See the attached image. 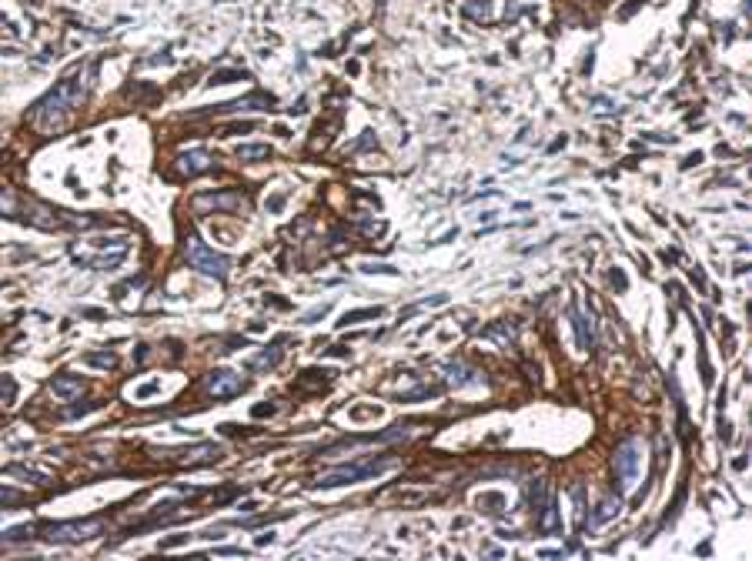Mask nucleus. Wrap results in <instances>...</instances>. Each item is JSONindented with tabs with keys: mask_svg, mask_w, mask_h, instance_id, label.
Listing matches in <instances>:
<instances>
[{
	"mask_svg": "<svg viewBox=\"0 0 752 561\" xmlns=\"http://www.w3.org/2000/svg\"><path fill=\"white\" fill-rule=\"evenodd\" d=\"M84 94H87V81H84L81 74L64 77V81L37 104V127H41V131L61 127V124L67 121V114L77 111V107L84 104Z\"/></svg>",
	"mask_w": 752,
	"mask_h": 561,
	"instance_id": "1",
	"label": "nucleus"
},
{
	"mask_svg": "<svg viewBox=\"0 0 752 561\" xmlns=\"http://www.w3.org/2000/svg\"><path fill=\"white\" fill-rule=\"evenodd\" d=\"M392 465H395V458H368V461H358V465H345V468L331 471V475H325L318 485H321V488L355 485V481H361V478H375V475H382V471H388Z\"/></svg>",
	"mask_w": 752,
	"mask_h": 561,
	"instance_id": "2",
	"label": "nucleus"
},
{
	"mask_svg": "<svg viewBox=\"0 0 752 561\" xmlns=\"http://www.w3.org/2000/svg\"><path fill=\"white\" fill-rule=\"evenodd\" d=\"M184 257H187V264L197 267L201 274L224 277L227 271H231V261H227L224 254H214V251H211L201 237H187V241H184Z\"/></svg>",
	"mask_w": 752,
	"mask_h": 561,
	"instance_id": "3",
	"label": "nucleus"
},
{
	"mask_svg": "<svg viewBox=\"0 0 752 561\" xmlns=\"http://www.w3.org/2000/svg\"><path fill=\"white\" fill-rule=\"evenodd\" d=\"M104 531V518H87V521H64V525H51L47 528V541L57 545H71V541H87Z\"/></svg>",
	"mask_w": 752,
	"mask_h": 561,
	"instance_id": "4",
	"label": "nucleus"
},
{
	"mask_svg": "<svg viewBox=\"0 0 752 561\" xmlns=\"http://www.w3.org/2000/svg\"><path fill=\"white\" fill-rule=\"evenodd\" d=\"M639 461H642V445L639 441H629L622 445L615 455V478H618V488H632V481L639 475Z\"/></svg>",
	"mask_w": 752,
	"mask_h": 561,
	"instance_id": "5",
	"label": "nucleus"
},
{
	"mask_svg": "<svg viewBox=\"0 0 752 561\" xmlns=\"http://www.w3.org/2000/svg\"><path fill=\"white\" fill-rule=\"evenodd\" d=\"M207 391L214 394V398H234V394H241L244 391V378L237 374V371H211L207 374Z\"/></svg>",
	"mask_w": 752,
	"mask_h": 561,
	"instance_id": "6",
	"label": "nucleus"
},
{
	"mask_svg": "<svg viewBox=\"0 0 752 561\" xmlns=\"http://www.w3.org/2000/svg\"><path fill=\"white\" fill-rule=\"evenodd\" d=\"M197 207H217V211H231V207H244L241 194H201L194 201Z\"/></svg>",
	"mask_w": 752,
	"mask_h": 561,
	"instance_id": "7",
	"label": "nucleus"
},
{
	"mask_svg": "<svg viewBox=\"0 0 752 561\" xmlns=\"http://www.w3.org/2000/svg\"><path fill=\"white\" fill-rule=\"evenodd\" d=\"M211 167V157H207V151H187L181 154V171L187 174V177H194V174L207 171Z\"/></svg>",
	"mask_w": 752,
	"mask_h": 561,
	"instance_id": "8",
	"label": "nucleus"
},
{
	"mask_svg": "<svg viewBox=\"0 0 752 561\" xmlns=\"http://www.w3.org/2000/svg\"><path fill=\"white\" fill-rule=\"evenodd\" d=\"M271 97H264V94H251V97H244V101H234V104H224V107H217L221 114H237V111H261V107H268Z\"/></svg>",
	"mask_w": 752,
	"mask_h": 561,
	"instance_id": "9",
	"label": "nucleus"
},
{
	"mask_svg": "<svg viewBox=\"0 0 752 561\" xmlns=\"http://www.w3.org/2000/svg\"><path fill=\"white\" fill-rule=\"evenodd\" d=\"M221 458V445H201V448H194V451H187L184 458V465H211V461H217Z\"/></svg>",
	"mask_w": 752,
	"mask_h": 561,
	"instance_id": "10",
	"label": "nucleus"
},
{
	"mask_svg": "<svg viewBox=\"0 0 752 561\" xmlns=\"http://www.w3.org/2000/svg\"><path fill=\"white\" fill-rule=\"evenodd\" d=\"M542 515H538V528L542 531H552V535H555L558 528H562V521H558V511H555V505H552V501H545V505H542Z\"/></svg>",
	"mask_w": 752,
	"mask_h": 561,
	"instance_id": "11",
	"label": "nucleus"
},
{
	"mask_svg": "<svg viewBox=\"0 0 752 561\" xmlns=\"http://www.w3.org/2000/svg\"><path fill=\"white\" fill-rule=\"evenodd\" d=\"M51 388H54V394H61V398H77V394L84 391V381L81 378H57Z\"/></svg>",
	"mask_w": 752,
	"mask_h": 561,
	"instance_id": "12",
	"label": "nucleus"
},
{
	"mask_svg": "<svg viewBox=\"0 0 752 561\" xmlns=\"http://www.w3.org/2000/svg\"><path fill=\"white\" fill-rule=\"evenodd\" d=\"M268 154H271L268 144H241V147H237V157H241V161H258V157H268Z\"/></svg>",
	"mask_w": 752,
	"mask_h": 561,
	"instance_id": "13",
	"label": "nucleus"
},
{
	"mask_svg": "<svg viewBox=\"0 0 752 561\" xmlns=\"http://www.w3.org/2000/svg\"><path fill=\"white\" fill-rule=\"evenodd\" d=\"M568 314H572V324H575V331H578V344L588 351V347H592V331H585V317L578 314V307H572Z\"/></svg>",
	"mask_w": 752,
	"mask_h": 561,
	"instance_id": "14",
	"label": "nucleus"
},
{
	"mask_svg": "<svg viewBox=\"0 0 752 561\" xmlns=\"http://www.w3.org/2000/svg\"><path fill=\"white\" fill-rule=\"evenodd\" d=\"M378 314H382V307H365V311H351V314H345L338 324H358V321H365V317H378Z\"/></svg>",
	"mask_w": 752,
	"mask_h": 561,
	"instance_id": "15",
	"label": "nucleus"
},
{
	"mask_svg": "<svg viewBox=\"0 0 752 561\" xmlns=\"http://www.w3.org/2000/svg\"><path fill=\"white\" fill-rule=\"evenodd\" d=\"M237 77H244L241 71H217V74H211V84H231V81H237Z\"/></svg>",
	"mask_w": 752,
	"mask_h": 561,
	"instance_id": "16",
	"label": "nucleus"
},
{
	"mask_svg": "<svg viewBox=\"0 0 752 561\" xmlns=\"http://www.w3.org/2000/svg\"><path fill=\"white\" fill-rule=\"evenodd\" d=\"M278 357H281V351H271V354L264 351V354L254 361V367H274V364H278Z\"/></svg>",
	"mask_w": 752,
	"mask_h": 561,
	"instance_id": "17",
	"label": "nucleus"
},
{
	"mask_svg": "<svg viewBox=\"0 0 752 561\" xmlns=\"http://www.w3.org/2000/svg\"><path fill=\"white\" fill-rule=\"evenodd\" d=\"M87 364H101V367H111L114 364V354H87L84 357Z\"/></svg>",
	"mask_w": 752,
	"mask_h": 561,
	"instance_id": "18",
	"label": "nucleus"
},
{
	"mask_svg": "<svg viewBox=\"0 0 752 561\" xmlns=\"http://www.w3.org/2000/svg\"><path fill=\"white\" fill-rule=\"evenodd\" d=\"M11 501H21V491H14V488H0V505H11Z\"/></svg>",
	"mask_w": 752,
	"mask_h": 561,
	"instance_id": "19",
	"label": "nucleus"
}]
</instances>
